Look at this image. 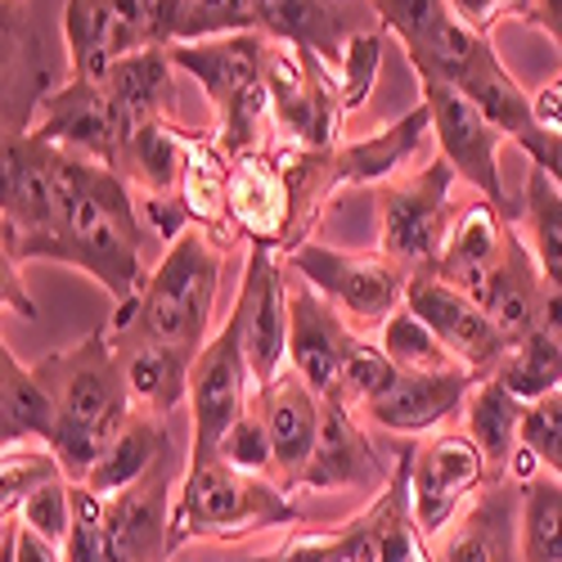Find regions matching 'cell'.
Instances as JSON below:
<instances>
[{
    "mask_svg": "<svg viewBox=\"0 0 562 562\" xmlns=\"http://www.w3.org/2000/svg\"><path fill=\"white\" fill-rule=\"evenodd\" d=\"M473 297L482 302V311L499 324V334L518 347L522 338H531L540 324L549 319V279L531 252L527 239H518V234L508 229V244L499 252V261L491 266V274L482 279V284L473 289Z\"/></svg>",
    "mask_w": 562,
    "mask_h": 562,
    "instance_id": "24",
    "label": "cell"
},
{
    "mask_svg": "<svg viewBox=\"0 0 562 562\" xmlns=\"http://www.w3.org/2000/svg\"><path fill=\"white\" fill-rule=\"evenodd\" d=\"M171 64L199 81L212 104V126L229 158L274 145V113L266 86V32H234L212 41L167 45Z\"/></svg>",
    "mask_w": 562,
    "mask_h": 562,
    "instance_id": "5",
    "label": "cell"
},
{
    "mask_svg": "<svg viewBox=\"0 0 562 562\" xmlns=\"http://www.w3.org/2000/svg\"><path fill=\"white\" fill-rule=\"evenodd\" d=\"M59 432V405L10 347L0 356V450L5 446H50Z\"/></svg>",
    "mask_w": 562,
    "mask_h": 562,
    "instance_id": "34",
    "label": "cell"
},
{
    "mask_svg": "<svg viewBox=\"0 0 562 562\" xmlns=\"http://www.w3.org/2000/svg\"><path fill=\"white\" fill-rule=\"evenodd\" d=\"M531 109H536V122L544 131H558L562 135V72L553 81H544L540 90H531Z\"/></svg>",
    "mask_w": 562,
    "mask_h": 562,
    "instance_id": "50",
    "label": "cell"
},
{
    "mask_svg": "<svg viewBox=\"0 0 562 562\" xmlns=\"http://www.w3.org/2000/svg\"><path fill=\"white\" fill-rule=\"evenodd\" d=\"M383 32H392L405 45V59L414 72H446L468 55V45L477 41V32H468L450 0H373Z\"/></svg>",
    "mask_w": 562,
    "mask_h": 562,
    "instance_id": "26",
    "label": "cell"
},
{
    "mask_svg": "<svg viewBox=\"0 0 562 562\" xmlns=\"http://www.w3.org/2000/svg\"><path fill=\"white\" fill-rule=\"evenodd\" d=\"M59 176H64V212L50 261L90 274L113 297V311H131L154 270L145 261L149 229L145 216H139L135 190L113 167L77 154H64Z\"/></svg>",
    "mask_w": 562,
    "mask_h": 562,
    "instance_id": "1",
    "label": "cell"
},
{
    "mask_svg": "<svg viewBox=\"0 0 562 562\" xmlns=\"http://www.w3.org/2000/svg\"><path fill=\"white\" fill-rule=\"evenodd\" d=\"M180 207L190 216V225L212 234L221 248H234L239 229L229 221V154L221 149L216 126L190 135V158H184V176H180Z\"/></svg>",
    "mask_w": 562,
    "mask_h": 562,
    "instance_id": "32",
    "label": "cell"
},
{
    "mask_svg": "<svg viewBox=\"0 0 562 562\" xmlns=\"http://www.w3.org/2000/svg\"><path fill=\"white\" fill-rule=\"evenodd\" d=\"M522 424H527V405L513 396L495 373L491 379H477L473 396H468V409H463V432L482 446L495 477L513 473V454L522 446Z\"/></svg>",
    "mask_w": 562,
    "mask_h": 562,
    "instance_id": "36",
    "label": "cell"
},
{
    "mask_svg": "<svg viewBox=\"0 0 562 562\" xmlns=\"http://www.w3.org/2000/svg\"><path fill=\"white\" fill-rule=\"evenodd\" d=\"M522 562H562V482H522Z\"/></svg>",
    "mask_w": 562,
    "mask_h": 562,
    "instance_id": "40",
    "label": "cell"
},
{
    "mask_svg": "<svg viewBox=\"0 0 562 562\" xmlns=\"http://www.w3.org/2000/svg\"><path fill=\"white\" fill-rule=\"evenodd\" d=\"M113 347L122 356V379H126L135 414L171 418L180 405H190L194 356H184L167 342H154V338H117Z\"/></svg>",
    "mask_w": 562,
    "mask_h": 562,
    "instance_id": "31",
    "label": "cell"
},
{
    "mask_svg": "<svg viewBox=\"0 0 562 562\" xmlns=\"http://www.w3.org/2000/svg\"><path fill=\"white\" fill-rule=\"evenodd\" d=\"M450 10L468 32L491 36L499 19H531L536 0H450Z\"/></svg>",
    "mask_w": 562,
    "mask_h": 562,
    "instance_id": "47",
    "label": "cell"
},
{
    "mask_svg": "<svg viewBox=\"0 0 562 562\" xmlns=\"http://www.w3.org/2000/svg\"><path fill=\"white\" fill-rule=\"evenodd\" d=\"M229 221L239 229V239H248V248H270L284 257L306 244L293 167L279 139L266 149L229 158Z\"/></svg>",
    "mask_w": 562,
    "mask_h": 562,
    "instance_id": "12",
    "label": "cell"
},
{
    "mask_svg": "<svg viewBox=\"0 0 562 562\" xmlns=\"http://www.w3.org/2000/svg\"><path fill=\"white\" fill-rule=\"evenodd\" d=\"M0 454H5L0 459V513H5V518L36 486L55 482V477H68L50 446H5Z\"/></svg>",
    "mask_w": 562,
    "mask_h": 562,
    "instance_id": "43",
    "label": "cell"
},
{
    "mask_svg": "<svg viewBox=\"0 0 562 562\" xmlns=\"http://www.w3.org/2000/svg\"><path fill=\"white\" fill-rule=\"evenodd\" d=\"M518 225L527 229V244L549 279V289L562 293V190L540 167H527V194L518 207Z\"/></svg>",
    "mask_w": 562,
    "mask_h": 562,
    "instance_id": "38",
    "label": "cell"
},
{
    "mask_svg": "<svg viewBox=\"0 0 562 562\" xmlns=\"http://www.w3.org/2000/svg\"><path fill=\"white\" fill-rule=\"evenodd\" d=\"M64 45H68V77L104 86L109 72L135 55L139 45L122 14V0H68L64 5Z\"/></svg>",
    "mask_w": 562,
    "mask_h": 562,
    "instance_id": "29",
    "label": "cell"
},
{
    "mask_svg": "<svg viewBox=\"0 0 562 562\" xmlns=\"http://www.w3.org/2000/svg\"><path fill=\"white\" fill-rule=\"evenodd\" d=\"M405 468L414 522L428 540H441V531L459 518L463 504L486 482H495L491 459L468 432H432L414 441V450H405Z\"/></svg>",
    "mask_w": 562,
    "mask_h": 562,
    "instance_id": "15",
    "label": "cell"
},
{
    "mask_svg": "<svg viewBox=\"0 0 562 562\" xmlns=\"http://www.w3.org/2000/svg\"><path fill=\"white\" fill-rule=\"evenodd\" d=\"M477 387L473 369H441V373H401L387 396H379L364 418L369 428L392 432V437H409L424 441L432 432H441L450 418H459L468 409V396Z\"/></svg>",
    "mask_w": 562,
    "mask_h": 562,
    "instance_id": "21",
    "label": "cell"
},
{
    "mask_svg": "<svg viewBox=\"0 0 562 562\" xmlns=\"http://www.w3.org/2000/svg\"><path fill=\"white\" fill-rule=\"evenodd\" d=\"M244 562H351L342 527H293L284 544H274L270 553H252Z\"/></svg>",
    "mask_w": 562,
    "mask_h": 562,
    "instance_id": "46",
    "label": "cell"
},
{
    "mask_svg": "<svg viewBox=\"0 0 562 562\" xmlns=\"http://www.w3.org/2000/svg\"><path fill=\"white\" fill-rule=\"evenodd\" d=\"M261 32L270 41H293L338 68L347 41L364 27H379L373 0H257Z\"/></svg>",
    "mask_w": 562,
    "mask_h": 562,
    "instance_id": "25",
    "label": "cell"
},
{
    "mask_svg": "<svg viewBox=\"0 0 562 562\" xmlns=\"http://www.w3.org/2000/svg\"><path fill=\"white\" fill-rule=\"evenodd\" d=\"M414 77L424 86V104L432 113V139L441 145V158L459 171V180H468L495 207H504V216L518 225V207L508 203L504 180H499V145L508 135L454 81L432 77V72H414Z\"/></svg>",
    "mask_w": 562,
    "mask_h": 562,
    "instance_id": "14",
    "label": "cell"
},
{
    "mask_svg": "<svg viewBox=\"0 0 562 562\" xmlns=\"http://www.w3.org/2000/svg\"><path fill=\"white\" fill-rule=\"evenodd\" d=\"M72 491H77V482L55 477V482L36 486V491L10 513V518L23 522V527H32V531H41L45 540L68 544V536H72Z\"/></svg>",
    "mask_w": 562,
    "mask_h": 562,
    "instance_id": "45",
    "label": "cell"
},
{
    "mask_svg": "<svg viewBox=\"0 0 562 562\" xmlns=\"http://www.w3.org/2000/svg\"><path fill=\"white\" fill-rule=\"evenodd\" d=\"M428 139H432V113H428L424 100H418L405 117L379 126L373 135L342 139V145H334V149L306 154V149H289L284 145V158H289L293 184H297L302 234L311 239L315 221L329 212V203L338 194H347V190H379L383 180L409 171V162L424 154Z\"/></svg>",
    "mask_w": 562,
    "mask_h": 562,
    "instance_id": "6",
    "label": "cell"
},
{
    "mask_svg": "<svg viewBox=\"0 0 562 562\" xmlns=\"http://www.w3.org/2000/svg\"><path fill=\"white\" fill-rule=\"evenodd\" d=\"M289 311H293V329H289V369L315 392V396H338L342 379V356L351 342V324L338 315L334 302H324L302 274L289 270Z\"/></svg>",
    "mask_w": 562,
    "mask_h": 562,
    "instance_id": "23",
    "label": "cell"
},
{
    "mask_svg": "<svg viewBox=\"0 0 562 562\" xmlns=\"http://www.w3.org/2000/svg\"><path fill=\"white\" fill-rule=\"evenodd\" d=\"M518 149L531 158V167H540L558 190H562V135L558 131H544L540 122H536V131H527L522 139H518Z\"/></svg>",
    "mask_w": 562,
    "mask_h": 562,
    "instance_id": "49",
    "label": "cell"
},
{
    "mask_svg": "<svg viewBox=\"0 0 562 562\" xmlns=\"http://www.w3.org/2000/svg\"><path fill=\"white\" fill-rule=\"evenodd\" d=\"M437 77V72H432ZM446 81H454L468 100H473L513 145L527 135V131H536V109H531V90L513 77L508 68H504V59L495 55V45H491V36H477L473 45H468V55L459 59V64H450L446 72H441Z\"/></svg>",
    "mask_w": 562,
    "mask_h": 562,
    "instance_id": "28",
    "label": "cell"
},
{
    "mask_svg": "<svg viewBox=\"0 0 562 562\" xmlns=\"http://www.w3.org/2000/svg\"><path fill=\"white\" fill-rule=\"evenodd\" d=\"M23 131H32L36 139H45V145H55L64 154L95 158L113 171H117L122 139H126V122L109 95V86L72 81V77L55 90H41L32 100V117L23 122Z\"/></svg>",
    "mask_w": 562,
    "mask_h": 562,
    "instance_id": "17",
    "label": "cell"
},
{
    "mask_svg": "<svg viewBox=\"0 0 562 562\" xmlns=\"http://www.w3.org/2000/svg\"><path fill=\"white\" fill-rule=\"evenodd\" d=\"M5 5H10V0H5Z\"/></svg>",
    "mask_w": 562,
    "mask_h": 562,
    "instance_id": "51",
    "label": "cell"
},
{
    "mask_svg": "<svg viewBox=\"0 0 562 562\" xmlns=\"http://www.w3.org/2000/svg\"><path fill=\"white\" fill-rule=\"evenodd\" d=\"M229 248H221L212 234L190 225L162 248L154 261L145 289H139L131 311H113L109 338H154L167 342L184 356H194L212 342V319H216V293H221V274H225Z\"/></svg>",
    "mask_w": 562,
    "mask_h": 562,
    "instance_id": "3",
    "label": "cell"
},
{
    "mask_svg": "<svg viewBox=\"0 0 562 562\" xmlns=\"http://www.w3.org/2000/svg\"><path fill=\"white\" fill-rule=\"evenodd\" d=\"M459 171L446 158L424 167H409L373 190V212H379V252L392 257L405 274H424L437 266L450 225H454V190Z\"/></svg>",
    "mask_w": 562,
    "mask_h": 562,
    "instance_id": "9",
    "label": "cell"
},
{
    "mask_svg": "<svg viewBox=\"0 0 562 562\" xmlns=\"http://www.w3.org/2000/svg\"><path fill=\"white\" fill-rule=\"evenodd\" d=\"M342 540L351 562H437V553L428 549V536L414 522L405 454L392 463L387 486H379L369 508H360L356 518L342 522Z\"/></svg>",
    "mask_w": 562,
    "mask_h": 562,
    "instance_id": "22",
    "label": "cell"
},
{
    "mask_svg": "<svg viewBox=\"0 0 562 562\" xmlns=\"http://www.w3.org/2000/svg\"><path fill=\"white\" fill-rule=\"evenodd\" d=\"M0 225H5V306L23 319H36L32 297L23 293V266L50 261L59 212H64V149L45 145L32 131L10 126L0 149Z\"/></svg>",
    "mask_w": 562,
    "mask_h": 562,
    "instance_id": "4",
    "label": "cell"
},
{
    "mask_svg": "<svg viewBox=\"0 0 562 562\" xmlns=\"http://www.w3.org/2000/svg\"><path fill=\"white\" fill-rule=\"evenodd\" d=\"M32 369L59 405V432H55L50 450L64 463L68 482L81 486L86 473L109 450V441L135 414L126 379H122V356L109 338V324L90 329L81 342L64 347V351H50Z\"/></svg>",
    "mask_w": 562,
    "mask_h": 562,
    "instance_id": "2",
    "label": "cell"
},
{
    "mask_svg": "<svg viewBox=\"0 0 562 562\" xmlns=\"http://www.w3.org/2000/svg\"><path fill=\"white\" fill-rule=\"evenodd\" d=\"M176 64L167 45H149V50H135L126 55L113 72H109V95L131 126L139 122H154V117H176Z\"/></svg>",
    "mask_w": 562,
    "mask_h": 562,
    "instance_id": "35",
    "label": "cell"
},
{
    "mask_svg": "<svg viewBox=\"0 0 562 562\" xmlns=\"http://www.w3.org/2000/svg\"><path fill=\"white\" fill-rule=\"evenodd\" d=\"M270 527H302L297 504L279 482L239 473L225 459L184 463L171 504V553L190 540H244Z\"/></svg>",
    "mask_w": 562,
    "mask_h": 562,
    "instance_id": "7",
    "label": "cell"
},
{
    "mask_svg": "<svg viewBox=\"0 0 562 562\" xmlns=\"http://www.w3.org/2000/svg\"><path fill=\"white\" fill-rule=\"evenodd\" d=\"M379 342L387 356H392V364L401 369V373H441V369H463L450 351H446V342L432 334V324L418 315V311H409V306H401V311H392L383 324H379Z\"/></svg>",
    "mask_w": 562,
    "mask_h": 562,
    "instance_id": "39",
    "label": "cell"
},
{
    "mask_svg": "<svg viewBox=\"0 0 562 562\" xmlns=\"http://www.w3.org/2000/svg\"><path fill=\"white\" fill-rule=\"evenodd\" d=\"M405 306L424 315L432 324V334L446 342V351L463 369H473L477 379H491V373L504 364V356L513 351V342L499 334V324L482 311V302L468 289L450 284V279L432 274V270L409 274Z\"/></svg>",
    "mask_w": 562,
    "mask_h": 562,
    "instance_id": "18",
    "label": "cell"
},
{
    "mask_svg": "<svg viewBox=\"0 0 562 562\" xmlns=\"http://www.w3.org/2000/svg\"><path fill=\"white\" fill-rule=\"evenodd\" d=\"M176 463L126 495L72 491V536L68 562H167L171 558V504H176Z\"/></svg>",
    "mask_w": 562,
    "mask_h": 562,
    "instance_id": "8",
    "label": "cell"
},
{
    "mask_svg": "<svg viewBox=\"0 0 562 562\" xmlns=\"http://www.w3.org/2000/svg\"><path fill=\"white\" fill-rule=\"evenodd\" d=\"M171 463H176V446H171V424L167 418L131 414L126 428L109 441V450L86 473L81 486L113 499V495H126L135 486H145L149 477H158L162 468H171Z\"/></svg>",
    "mask_w": 562,
    "mask_h": 562,
    "instance_id": "30",
    "label": "cell"
},
{
    "mask_svg": "<svg viewBox=\"0 0 562 562\" xmlns=\"http://www.w3.org/2000/svg\"><path fill=\"white\" fill-rule=\"evenodd\" d=\"M216 459L234 463V468H239V473H252V477H270V482H279V473H274V446H270V428H266V414H261L257 396H252L248 414H244L239 424L229 428V437L221 441V454H216Z\"/></svg>",
    "mask_w": 562,
    "mask_h": 562,
    "instance_id": "44",
    "label": "cell"
},
{
    "mask_svg": "<svg viewBox=\"0 0 562 562\" xmlns=\"http://www.w3.org/2000/svg\"><path fill=\"white\" fill-rule=\"evenodd\" d=\"M252 396H257V383H252V369L239 342V324L225 315V324L199 351L194 373H190V454H184V463L216 459L221 441L248 414Z\"/></svg>",
    "mask_w": 562,
    "mask_h": 562,
    "instance_id": "13",
    "label": "cell"
},
{
    "mask_svg": "<svg viewBox=\"0 0 562 562\" xmlns=\"http://www.w3.org/2000/svg\"><path fill=\"white\" fill-rule=\"evenodd\" d=\"M401 379V369L392 364V356L369 342L364 334H351L347 356H342V379H338V401L351 405L356 414H364L379 396L392 392V383Z\"/></svg>",
    "mask_w": 562,
    "mask_h": 562,
    "instance_id": "41",
    "label": "cell"
},
{
    "mask_svg": "<svg viewBox=\"0 0 562 562\" xmlns=\"http://www.w3.org/2000/svg\"><path fill=\"white\" fill-rule=\"evenodd\" d=\"M266 86H270V113H274V139L289 149H334L342 145V90L334 68L315 50L293 41L266 36Z\"/></svg>",
    "mask_w": 562,
    "mask_h": 562,
    "instance_id": "10",
    "label": "cell"
},
{
    "mask_svg": "<svg viewBox=\"0 0 562 562\" xmlns=\"http://www.w3.org/2000/svg\"><path fill=\"white\" fill-rule=\"evenodd\" d=\"M495 379L522 405H536V401L562 392V329L540 324L531 338H522L504 356V364L495 369Z\"/></svg>",
    "mask_w": 562,
    "mask_h": 562,
    "instance_id": "37",
    "label": "cell"
},
{
    "mask_svg": "<svg viewBox=\"0 0 562 562\" xmlns=\"http://www.w3.org/2000/svg\"><path fill=\"white\" fill-rule=\"evenodd\" d=\"M284 266L302 274L324 302H334L356 334L360 329L379 334V324L405 306L409 274L383 252H351L306 239L293 252H284Z\"/></svg>",
    "mask_w": 562,
    "mask_h": 562,
    "instance_id": "11",
    "label": "cell"
},
{
    "mask_svg": "<svg viewBox=\"0 0 562 562\" xmlns=\"http://www.w3.org/2000/svg\"><path fill=\"white\" fill-rule=\"evenodd\" d=\"M257 405L266 414L270 428V446H274V473L284 491H297L315 437H319V414H324V396H315L293 369H284L270 387L257 392Z\"/></svg>",
    "mask_w": 562,
    "mask_h": 562,
    "instance_id": "27",
    "label": "cell"
},
{
    "mask_svg": "<svg viewBox=\"0 0 562 562\" xmlns=\"http://www.w3.org/2000/svg\"><path fill=\"white\" fill-rule=\"evenodd\" d=\"M392 468L383 463L379 446L369 441V428L360 424V414L342 405L338 396L324 401L319 414V437L311 450V463L297 482V491H369V486H387Z\"/></svg>",
    "mask_w": 562,
    "mask_h": 562,
    "instance_id": "20",
    "label": "cell"
},
{
    "mask_svg": "<svg viewBox=\"0 0 562 562\" xmlns=\"http://www.w3.org/2000/svg\"><path fill=\"white\" fill-rule=\"evenodd\" d=\"M5 562H68V549L14 518H5Z\"/></svg>",
    "mask_w": 562,
    "mask_h": 562,
    "instance_id": "48",
    "label": "cell"
},
{
    "mask_svg": "<svg viewBox=\"0 0 562 562\" xmlns=\"http://www.w3.org/2000/svg\"><path fill=\"white\" fill-rule=\"evenodd\" d=\"M229 319L239 324V342H244L257 392L270 387L279 373L289 369V329H293L284 257L270 252V248H248L239 297L229 306Z\"/></svg>",
    "mask_w": 562,
    "mask_h": 562,
    "instance_id": "16",
    "label": "cell"
},
{
    "mask_svg": "<svg viewBox=\"0 0 562 562\" xmlns=\"http://www.w3.org/2000/svg\"><path fill=\"white\" fill-rule=\"evenodd\" d=\"M383 50H387L383 23H379V27H364V32H356V36L347 41V50H342V59H338V68H334L347 113H356V109L369 104L373 86H379V72H383Z\"/></svg>",
    "mask_w": 562,
    "mask_h": 562,
    "instance_id": "42",
    "label": "cell"
},
{
    "mask_svg": "<svg viewBox=\"0 0 562 562\" xmlns=\"http://www.w3.org/2000/svg\"><path fill=\"white\" fill-rule=\"evenodd\" d=\"M508 229H513V221L504 216V207H495L491 199L477 194L473 203H463L454 212L450 239H446L432 274H441V279H450V284L473 293L482 279L491 274V266L499 261V252L508 244Z\"/></svg>",
    "mask_w": 562,
    "mask_h": 562,
    "instance_id": "33",
    "label": "cell"
},
{
    "mask_svg": "<svg viewBox=\"0 0 562 562\" xmlns=\"http://www.w3.org/2000/svg\"><path fill=\"white\" fill-rule=\"evenodd\" d=\"M437 562H522V482L495 477L437 540Z\"/></svg>",
    "mask_w": 562,
    "mask_h": 562,
    "instance_id": "19",
    "label": "cell"
}]
</instances>
